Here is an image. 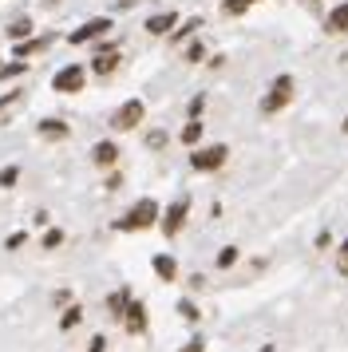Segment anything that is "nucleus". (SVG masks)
Masks as SVG:
<instances>
[{
  "label": "nucleus",
  "instance_id": "obj_13",
  "mask_svg": "<svg viewBox=\"0 0 348 352\" xmlns=\"http://www.w3.org/2000/svg\"><path fill=\"white\" fill-rule=\"evenodd\" d=\"M127 305H131V293H127V289H119V293H111V297H107V309L115 313V317H123Z\"/></svg>",
  "mask_w": 348,
  "mask_h": 352
},
{
  "label": "nucleus",
  "instance_id": "obj_18",
  "mask_svg": "<svg viewBox=\"0 0 348 352\" xmlns=\"http://www.w3.org/2000/svg\"><path fill=\"white\" fill-rule=\"evenodd\" d=\"M79 320H83V309H76V305H72V309L60 317V329H76Z\"/></svg>",
  "mask_w": 348,
  "mask_h": 352
},
{
  "label": "nucleus",
  "instance_id": "obj_2",
  "mask_svg": "<svg viewBox=\"0 0 348 352\" xmlns=\"http://www.w3.org/2000/svg\"><path fill=\"white\" fill-rule=\"evenodd\" d=\"M289 99H293V80H289V76H281V80H277L273 87H269V96L261 99V111H265V115L281 111V107L289 103Z\"/></svg>",
  "mask_w": 348,
  "mask_h": 352
},
{
  "label": "nucleus",
  "instance_id": "obj_11",
  "mask_svg": "<svg viewBox=\"0 0 348 352\" xmlns=\"http://www.w3.org/2000/svg\"><path fill=\"white\" fill-rule=\"evenodd\" d=\"M91 159L99 162V166H115V159H119V151H115V143H95Z\"/></svg>",
  "mask_w": 348,
  "mask_h": 352
},
{
  "label": "nucleus",
  "instance_id": "obj_31",
  "mask_svg": "<svg viewBox=\"0 0 348 352\" xmlns=\"http://www.w3.org/2000/svg\"><path fill=\"white\" fill-rule=\"evenodd\" d=\"M182 352H202V340H190V344H186Z\"/></svg>",
  "mask_w": 348,
  "mask_h": 352
},
{
  "label": "nucleus",
  "instance_id": "obj_15",
  "mask_svg": "<svg viewBox=\"0 0 348 352\" xmlns=\"http://www.w3.org/2000/svg\"><path fill=\"white\" fill-rule=\"evenodd\" d=\"M329 28L332 32H348V4H340V8L329 16Z\"/></svg>",
  "mask_w": 348,
  "mask_h": 352
},
{
  "label": "nucleus",
  "instance_id": "obj_21",
  "mask_svg": "<svg viewBox=\"0 0 348 352\" xmlns=\"http://www.w3.org/2000/svg\"><path fill=\"white\" fill-rule=\"evenodd\" d=\"M250 4H257V0H226V12H230V16H237V12H246Z\"/></svg>",
  "mask_w": 348,
  "mask_h": 352
},
{
  "label": "nucleus",
  "instance_id": "obj_4",
  "mask_svg": "<svg viewBox=\"0 0 348 352\" xmlns=\"http://www.w3.org/2000/svg\"><path fill=\"white\" fill-rule=\"evenodd\" d=\"M135 123H142V103H139V99L123 103V107L115 111V119H111V127H115V131H131Z\"/></svg>",
  "mask_w": 348,
  "mask_h": 352
},
{
  "label": "nucleus",
  "instance_id": "obj_17",
  "mask_svg": "<svg viewBox=\"0 0 348 352\" xmlns=\"http://www.w3.org/2000/svg\"><path fill=\"white\" fill-rule=\"evenodd\" d=\"M198 139H202V123H198V119H194V123H186V127H182V143H198Z\"/></svg>",
  "mask_w": 348,
  "mask_h": 352
},
{
  "label": "nucleus",
  "instance_id": "obj_26",
  "mask_svg": "<svg viewBox=\"0 0 348 352\" xmlns=\"http://www.w3.org/2000/svg\"><path fill=\"white\" fill-rule=\"evenodd\" d=\"M12 103H20V91H8V96H0V115L8 111Z\"/></svg>",
  "mask_w": 348,
  "mask_h": 352
},
{
  "label": "nucleus",
  "instance_id": "obj_10",
  "mask_svg": "<svg viewBox=\"0 0 348 352\" xmlns=\"http://www.w3.org/2000/svg\"><path fill=\"white\" fill-rule=\"evenodd\" d=\"M174 24H178V16H174V12H158V16L146 20V32H151V36H166Z\"/></svg>",
  "mask_w": 348,
  "mask_h": 352
},
{
  "label": "nucleus",
  "instance_id": "obj_27",
  "mask_svg": "<svg viewBox=\"0 0 348 352\" xmlns=\"http://www.w3.org/2000/svg\"><path fill=\"white\" fill-rule=\"evenodd\" d=\"M202 56H206V48H202V44H190V48H186V60H190V64H198Z\"/></svg>",
  "mask_w": 348,
  "mask_h": 352
},
{
  "label": "nucleus",
  "instance_id": "obj_23",
  "mask_svg": "<svg viewBox=\"0 0 348 352\" xmlns=\"http://www.w3.org/2000/svg\"><path fill=\"white\" fill-rule=\"evenodd\" d=\"M16 178H20V170H16V166H4V170H0V186H12Z\"/></svg>",
  "mask_w": 348,
  "mask_h": 352
},
{
  "label": "nucleus",
  "instance_id": "obj_14",
  "mask_svg": "<svg viewBox=\"0 0 348 352\" xmlns=\"http://www.w3.org/2000/svg\"><path fill=\"white\" fill-rule=\"evenodd\" d=\"M40 135H47V139H63L67 127H63L60 119H44V123H40Z\"/></svg>",
  "mask_w": 348,
  "mask_h": 352
},
{
  "label": "nucleus",
  "instance_id": "obj_8",
  "mask_svg": "<svg viewBox=\"0 0 348 352\" xmlns=\"http://www.w3.org/2000/svg\"><path fill=\"white\" fill-rule=\"evenodd\" d=\"M115 67H119V52H115V48L99 52V56L91 60V72H95V76H111Z\"/></svg>",
  "mask_w": 348,
  "mask_h": 352
},
{
  "label": "nucleus",
  "instance_id": "obj_3",
  "mask_svg": "<svg viewBox=\"0 0 348 352\" xmlns=\"http://www.w3.org/2000/svg\"><path fill=\"white\" fill-rule=\"evenodd\" d=\"M226 146H206V151H198V155H190V162H194V170H218L221 162H226Z\"/></svg>",
  "mask_w": 348,
  "mask_h": 352
},
{
  "label": "nucleus",
  "instance_id": "obj_33",
  "mask_svg": "<svg viewBox=\"0 0 348 352\" xmlns=\"http://www.w3.org/2000/svg\"><path fill=\"white\" fill-rule=\"evenodd\" d=\"M345 131H348V119H345Z\"/></svg>",
  "mask_w": 348,
  "mask_h": 352
},
{
  "label": "nucleus",
  "instance_id": "obj_1",
  "mask_svg": "<svg viewBox=\"0 0 348 352\" xmlns=\"http://www.w3.org/2000/svg\"><path fill=\"white\" fill-rule=\"evenodd\" d=\"M155 222H158V202H155V198H142L127 218L115 222V230H146V226H155Z\"/></svg>",
  "mask_w": 348,
  "mask_h": 352
},
{
  "label": "nucleus",
  "instance_id": "obj_29",
  "mask_svg": "<svg viewBox=\"0 0 348 352\" xmlns=\"http://www.w3.org/2000/svg\"><path fill=\"white\" fill-rule=\"evenodd\" d=\"M340 273L348 277V238H345V245H340Z\"/></svg>",
  "mask_w": 348,
  "mask_h": 352
},
{
  "label": "nucleus",
  "instance_id": "obj_22",
  "mask_svg": "<svg viewBox=\"0 0 348 352\" xmlns=\"http://www.w3.org/2000/svg\"><path fill=\"white\" fill-rule=\"evenodd\" d=\"M198 28H202V20H186V24L174 32V40H186V36H190V32H198Z\"/></svg>",
  "mask_w": 348,
  "mask_h": 352
},
{
  "label": "nucleus",
  "instance_id": "obj_20",
  "mask_svg": "<svg viewBox=\"0 0 348 352\" xmlns=\"http://www.w3.org/2000/svg\"><path fill=\"white\" fill-rule=\"evenodd\" d=\"M28 32H32L28 20H16V24H8V36H12V40H20V36H28Z\"/></svg>",
  "mask_w": 348,
  "mask_h": 352
},
{
  "label": "nucleus",
  "instance_id": "obj_19",
  "mask_svg": "<svg viewBox=\"0 0 348 352\" xmlns=\"http://www.w3.org/2000/svg\"><path fill=\"white\" fill-rule=\"evenodd\" d=\"M234 261H237V245H226V250L218 254V265H221V270H230Z\"/></svg>",
  "mask_w": 348,
  "mask_h": 352
},
{
  "label": "nucleus",
  "instance_id": "obj_12",
  "mask_svg": "<svg viewBox=\"0 0 348 352\" xmlns=\"http://www.w3.org/2000/svg\"><path fill=\"white\" fill-rule=\"evenodd\" d=\"M151 265H155V273L162 277V281H174V277H178V265H174V261H171L166 254H158L155 261H151Z\"/></svg>",
  "mask_w": 348,
  "mask_h": 352
},
{
  "label": "nucleus",
  "instance_id": "obj_28",
  "mask_svg": "<svg viewBox=\"0 0 348 352\" xmlns=\"http://www.w3.org/2000/svg\"><path fill=\"white\" fill-rule=\"evenodd\" d=\"M20 72H24V64H8V67H0V80H12Z\"/></svg>",
  "mask_w": 348,
  "mask_h": 352
},
{
  "label": "nucleus",
  "instance_id": "obj_30",
  "mask_svg": "<svg viewBox=\"0 0 348 352\" xmlns=\"http://www.w3.org/2000/svg\"><path fill=\"white\" fill-rule=\"evenodd\" d=\"M103 344H107V340H103V336H95L91 344H87V352H103Z\"/></svg>",
  "mask_w": 348,
  "mask_h": 352
},
{
  "label": "nucleus",
  "instance_id": "obj_25",
  "mask_svg": "<svg viewBox=\"0 0 348 352\" xmlns=\"http://www.w3.org/2000/svg\"><path fill=\"white\" fill-rule=\"evenodd\" d=\"M178 313H182V317H186L190 324L198 320V309H194V305H190V301H178Z\"/></svg>",
  "mask_w": 348,
  "mask_h": 352
},
{
  "label": "nucleus",
  "instance_id": "obj_16",
  "mask_svg": "<svg viewBox=\"0 0 348 352\" xmlns=\"http://www.w3.org/2000/svg\"><path fill=\"white\" fill-rule=\"evenodd\" d=\"M47 48V36L44 40H28V44H16V60H24V56H32V52H40Z\"/></svg>",
  "mask_w": 348,
  "mask_h": 352
},
{
  "label": "nucleus",
  "instance_id": "obj_32",
  "mask_svg": "<svg viewBox=\"0 0 348 352\" xmlns=\"http://www.w3.org/2000/svg\"><path fill=\"white\" fill-rule=\"evenodd\" d=\"M261 352H273V344H265V349H261Z\"/></svg>",
  "mask_w": 348,
  "mask_h": 352
},
{
  "label": "nucleus",
  "instance_id": "obj_7",
  "mask_svg": "<svg viewBox=\"0 0 348 352\" xmlns=\"http://www.w3.org/2000/svg\"><path fill=\"white\" fill-rule=\"evenodd\" d=\"M103 32H111V20L107 16H95V20H87L83 28L72 32V44H87V40H95V36H103Z\"/></svg>",
  "mask_w": 348,
  "mask_h": 352
},
{
  "label": "nucleus",
  "instance_id": "obj_9",
  "mask_svg": "<svg viewBox=\"0 0 348 352\" xmlns=\"http://www.w3.org/2000/svg\"><path fill=\"white\" fill-rule=\"evenodd\" d=\"M123 320H127L131 333H142V329H146V309H142L139 301H131L127 305V313H123Z\"/></svg>",
  "mask_w": 348,
  "mask_h": 352
},
{
  "label": "nucleus",
  "instance_id": "obj_6",
  "mask_svg": "<svg viewBox=\"0 0 348 352\" xmlns=\"http://www.w3.org/2000/svg\"><path fill=\"white\" fill-rule=\"evenodd\" d=\"M52 87H56V91H79V87H83V67L72 64V67H63V72H56Z\"/></svg>",
  "mask_w": 348,
  "mask_h": 352
},
{
  "label": "nucleus",
  "instance_id": "obj_24",
  "mask_svg": "<svg viewBox=\"0 0 348 352\" xmlns=\"http://www.w3.org/2000/svg\"><path fill=\"white\" fill-rule=\"evenodd\" d=\"M60 241H63V234H60V230H47V234H44V250H56Z\"/></svg>",
  "mask_w": 348,
  "mask_h": 352
},
{
  "label": "nucleus",
  "instance_id": "obj_5",
  "mask_svg": "<svg viewBox=\"0 0 348 352\" xmlns=\"http://www.w3.org/2000/svg\"><path fill=\"white\" fill-rule=\"evenodd\" d=\"M186 210H190L186 198H178V202L166 210V218H162V234H166V238H174V234L182 230V222H186Z\"/></svg>",
  "mask_w": 348,
  "mask_h": 352
}]
</instances>
